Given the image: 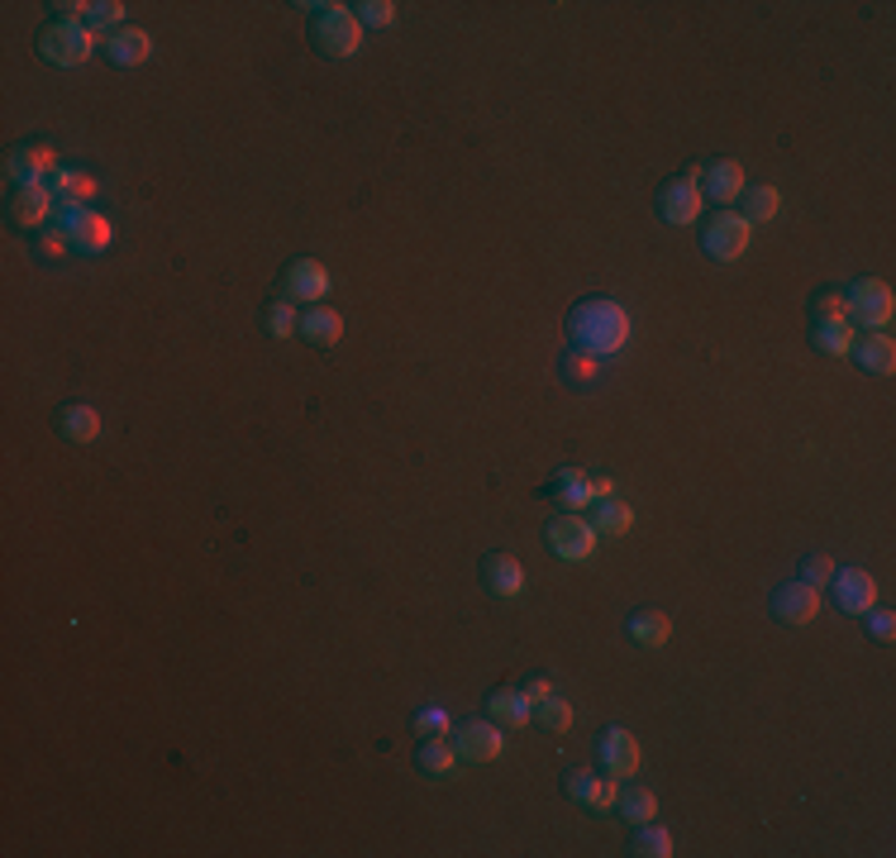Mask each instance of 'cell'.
<instances>
[{
  "instance_id": "28",
  "label": "cell",
  "mask_w": 896,
  "mask_h": 858,
  "mask_svg": "<svg viewBox=\"0 0 896 858\" xmlns=\"http://www.w3.org/2000/svg\"><path fill=\"white\" fill-rule=\"evenodd\" d=\"M587 510H591L587 520H591L597 535H630V525H634V510L620 496H605V501H597V506H587Z\"/></svg>"
},
{
  "instance_id": "42",
  "label": "cell",
  "mask_w": 896,
  "mask_h": 858,
  "mask_svg": "<svg viewBox=\"0 0 896 858\" xmlns=\"http://www.w3.org/2000/svg\"><path fill=\"white\" fill-rule=\"evenodd\" d=\"M863 615H868V635H873V639H883V644H887V639L896 635V615H892V610L873 606V610H863Z\"/></svg>"
},
{
  "instance_id": "26",
  "label": "cell",
  "mask_w": 896,
  "mask_h": 858,
  "mask_svg": "<svg viewBox=\"0 0 896 858\" xmlns=\"http://www.w3.org/2000/svg\"><path fill=\"white\" fill-rule=\"evenodd\" d=\"M48 191L57 196V206H81V200H91L100 191V182L86 177V172H77V167H57L53 182H48Z\"/></svg>"
},
{
  "instance_id": "16",
  "label": "cell",
  "mask_w": 896,
  "mask_h": 858,
  "mask_svg": "<svg viewBox=\"0 0 896 858\" xmlns=\"http://www.w3.org/2000/svg\"><path fill=\"white\" fill-rule=\"evenodd\" d=\"M501 725L496 721H468L458 729V758H468V763H491V758H501Z\"/></svg>"
},
{
  "instance_id": "38",
  "label": "cell",
  "mask_w": 896,
  "mask_h": 858,
  "mask_svg": "<svg viewBox=\"0 0 896 858\" xmlns=\"http://www.w3.org/2000/svg\"><path fill=\"white\" fill-rule=\"evenodd\" d=\"M120 24H124V6H120V0H100V6H91V14H86V29H91V34H106V29L120 34Z\"/></svg>"
},
{
  "instance_id": "31",
  "label": "cell",
  "mask_w": 896,
  "mask_h": 858,
  "mask_svg": "<svg viewBox=\"0 0 896 858\" xmlns=\"http://www.w3.org/2000/svg\"><path fill=\"white\" fill-rule=\"evenodd\" d=\"M630 854H634V858H668V854H673V835H668V829H663V825L644 821V825H634Z\"/></svg>"
},
{
  "instance_id": "36",
  "label": "cell",
  "mask_w": 896,
  "mask_h": 858,
  "mask_svg": "<svg viewBox=\"0 0 896 858\" xmlns=\"http://www.w3.org/2000/svg\"><path fill=\"white\" fill-rule=\"evenodd\" d=\"M534 721H539L544 729H554V735H568L572 729V706L562 696H544L539 706H534Z\"/></svg>"
},
{
  "instance_id": "2",
  "label": "cell",
  "mask_w": 896,
  "mask_h": 858,
  "mask_svg": "<svg viewBox=\"0 0 896 858\" xmlns=\"http://www.w3.org/2000/svg\"><path fill=\"white\" fill-rule=\"evenodd\" d=\"M310 43L320 48V57H353L363 43V24H358L353 6H310Z\"/></svg>"
},
{
  "instance_id": "40",
  "label": "cell",
  "mask_w": 896,
  "mask_h": 858,
  "mask_svg": "<svg viewBox=\"0 0 896 858\" xmlns=\"http://www.w3.org/2000/svg\"><path fill=\"white\" fill-rule=\"evenodd\" d=\"M830 578H834L830 553H806V558H801V582H806V586H830Z\"/></svg>"
},
{
  "instance_id": "27",
  "label": "cell",
  "mask_w": 896,
  "mask_h": 858,
  "mask_svg": "<svg viewBox=\"0 0 896 858\" xmlns=\"http://www.w3.org/2000/svg\"><path fill=\"white\" fill-rule=\"evenodd\" d=\"M615 811L625 815L630 825H644V821H654V815H658V796L648 792V787H640V782L625 778V787L615 792Z\"/></svg>"
},
{
  "instance_id": "6",
  "label": "cell",
  "mask_w": 896,
  "mask_h": 858,
  "mask_svg": "<svg viewBox=\"0 0 896 858\" xmlns=\"http://www.w3.org/2000/svg\"><path fill=\"white\" fill-rule=\"evenodd\" d=\"M701 210H706V196H701V163L663 182V191H658V215H663V224H691Z\"/></svg>"
},
{
  "instance_id": "20",
  "label": "cell",
  "mask_w": 896,
  "mask_h": 858,
  "mask_svg": "<svg viewBox=\"0 0 896 858\" xmlns=\"http://www.w3.org/2000/svg\"><path fill=\"white\" fill-rule=\"evenodd\" d=\"M482 582L491 596H520L525 592V568L511 553H487L482 558Z\"/></svg>"
},
{
  "instance_id": "14",
  "label": "cell",
  "mask_w": 896,
  "mask_h": 858,
  "mask_svg": "<svg viewBox=\"0 0 896 858\" xmlns=\"http://www.w3.org/2000/svg\"><path fill=\"white\" fill-rule=\"evenodd\" d=\"M329 267L320 263V257H296L292 267L282 272V292H286V300H325L329 296Z\"/></svg>"
},
{
  "instance_id": "18",
  "label": "cell",
  "mask_w": 896,
  "mask_h": 858,
  "mask_svg": "<svg viewBox=\"0 0 896 858\" xmlns=\"http://www.w3.org/2000/svg\"><path fill=\"white\" fill-rule=\"evenodd\" d=\"M701 196L706 200H740L744 196V167L734 157L701 163Z\"/></svg>"
},
{
  "instance_id": "39",
  "label": "cell",
  "mask_w": 896,
  "mask_h": 858,
  "mask_svg": "<svg viewBox=\"0 0 896 858\" xmlns=\"http://www.w3.org/2000/svg\"><path fill=\"white\" fill-rule=\"evenodd\" d=\"M358 10V24L363 29H386L396 20V6L392 0H363V6H353Z\"/></svg>"
},
{
  "instance_id": "15",
  "label": "cell",
  "mask_w": 896,
  "mask_h": 858,
  "mask_svg": "<svg viewBox=\"0 0 896 858\" xmlns=\"http://www.w3.org/2000/svg\"><path fill=\"white\" fill-rule=\"evenodd\" d=\"M53 206H57V196L43 182L14 186V191H10V224L14 229H43V220L53 215Z\"/></svg>"
},
{
  "instance_id": "3",
  "label": "cell",
  "mask_w": 896,
  "mask_h": 858,
  "mask_svg": "<svg viewBox=\"0 0 896 858\" xmlns=\"http://www.w3.org/2000/svg\"><path fill=\"white\" fill-rule=\"evenodd\" d=\"M749 239H754V224H749L740 210H715L711 220L701 224V253L715 257V263H734V257H744Z\"/></svg>"
},
{
  "instance_id": "30",
  "label": "cell",
  "mask_w": 896,
  "mask_h": 858,
  "mask_svg": "<svg viewBox=\"0 0 896 858\" xmlns=\"http://www.w3.org/2000/svg\"><path fill=\"white\" fill-rule=\"evenodd\" d=\"M625 629H630L634 644H644V649H658V644H668L673 620H668L663 610H634L630 620H625Z\"/></svg>"
},
{
  "instance_id": "17",
  "label": "cell",
  "mask_w": 896,
  "mask_h": 858,
  "mask_svg": "<svg viewBox=\"0 0 896 858\" xmlns=\"http://www.w3.org/2000/svg\"><path fill=\"white\" fill-rule=\"evenodd\" d=\"M849 358H854L863 372L887 377V372L896 367V343H892L887 329H863V334H854V349H849Z\"/></svg>"
},
{
  "instance_id": "19",
  "label": "cell",
  "mask_w": 896,
  "mask_h": 858,
  "mask_svg": "<svg viewBox=\"0 0 896 858\" xmlns=\"http://www.w3.org/2000/svg\"><path fill=\"white\" fill-rule=\"evenodd\" d=\"M487 721H496L501 729H525L534 721V701L525 696V686H520V692H511V686L491 692L487 696Z\"/></svg>"
},
{
  "instance_id": "4",
  "label": "cell",
  "mask_w": 896,
  "mask_h": 858,
  "mask_svg": "<svg viewBox=\"0 0 896 858\" xmlns=\"http://www.w3.org/2000/svg\"><path fill=\"white\" fill-rule=\"evenodd\" d=\"M39 53L48 57L53 67H81L86 57L96 53V34H91V29H86V24L53 20V24L39 34Z\"/></svg>"
},
{
  "instance_id": "41",
  "label": "cell",
  "mask_w": 896,
  "mask_h": 858,
  "mask_svg": "<svg viewBox=\"0 0 896 858\" xmlns=\"http://www.w3.org/2000/svg\"><path fill=\"white\" fill-rule=\"evenodd\" d=\"M415 735H448V711L444 706H420V711H415Z\"/></svg>"
},
{
  "instance_id": "32",
  "label": "cell",
  "mask_w": 896,
  "mask_h": 858,
  "mask_svg": "<svg viewBox=\"0 0 896 858\" xmlns=\"http://www.w3.org/2000/svg\"><path fill=\"white\" fill-rule=\"evenodd\" d=\"M811 349H816V353H830V358H844L849 349H854V329H849V320H840V324H816V329H811Z\"/></svg>"
},
{
  "instance_id": "7",
  "label": "cell",
  "mask_w": 896,
  "mask_h": 858,
  "mask_svg": "<svg viewBox=\"0 0 896 858\" xmlns=\"http://www.w3.org/2000/svg\"><path fill=\"white\" fill-rule=\"evenodd\" d=\"M63 229L72 239V253H86V257H100L114 243V224L91 206H63Z\"/></svg>"
},
{
  "instance_id": "37",
  "label": "cell",
  "mask_w": 896,
  "mask_h": 858,
  "mask_svg": "<svg viewBox=\"0 0 896 858\" xmlns=\"http://www.w3.org/2000/svg\"><path fill=\"white\" fill-rule=\"evenodd\" d=\"M34 253H39V263H63V257L72 253V239H67V229H39V239H34Z\"/></svg>"
},
{
  "instance_id": "9",
  "label": "cell",
  "mask_w": 896,
  "mask_h": 858,
  "mask_svg": "<svg viewBox=\"0 0 896 858\" xmlns=\"http://www.w3.org/2000/svg\"><path fill=\"white\" fill-rule=\"evenodd\" d=\"M597 754H601V768L611 772L615 782L634 778V772H640V763H644V754H640V739H634L630 729H620V725L601 729V739H597Z\"/></svg>"
},
{
  "instance_id": "11",
  "label": "cell",
  "mask_w": 896,
  "mask_h": 858,
  "mask_svg": "<svg viewBox=\"0 0 896 858\" xmlns=\"http://www.w3.org/2000/svg\"><path fill=\"white\" fill-rule=\"evenodd\" d=\"M562 792H568L587 815H601V811H615V792H620V782L611 778V772H568Z\"/></svg>"
},
{
  "instance_id": "24",
  "label": "cell",
  "mask_w": 896,
  "mask_h": 858,
  "mask_svg": "<svg viewBox=\"0 0 896 858\" xmlns=\"http://www.w3.org/2000/svg\"><path fill=\"white\" fill-rule=\"evenodd\" d=\"M106 57L114 67H143L153 57V38L143 29H120V34L106 38Z\"/></svg>"
},
{
  "instance_id": "23",
  "label": "cell",
  "mask_w": 896,
  "mask_h": 858,
  "mask_svg": "<svg viewBox=\"0 0 896 858\" xmlns=\"http://www.w3.org/2000/svg\"><path fill=\"white\" fill-rule=\"evenodd\" d=\"M415 768H420L425 778H454L458 772V749L444 735H429V739L415 744Z\"/></svg>"
},
{
  "instance_id": "43",
  "label": "cell",
  "mask_w": 896,
  "mask_h": 858,
  "mask_svg": "<svg viewBox=\"0 0 896 858\" xmlns=\"http://www.w3.org/2000/svg\"><path fill=\"white\" fill-rule=\"evenodd\" d=\"M525 696L534 701V706H539L544 696H554V686H548V678H529V682H525Z\"/></svg>"
},
{
  "instance_id": "33",
  "label": "cell",
  "mask_w": 896,
  "mask_h": 858,
  "mask_svg": "<svg viewBox=\"0 0 896 858\" xmlns=\"http://www.w3.org/2000/svg\"><path fill=\"white\" fill-rule=\"evenodd\" d=\"M811 320H816V324H840V320H849V300H844L840 286H820V292L811 296Z\"/></svg>"
},
{
  "instance_id": "5",
  "label": "cell",
  "mask_w": 896,
  "mask_h": 858,
  "mask_svg": "<svg viewBox=\"0 0 896 858\" xmlns=\"http://www.w3.org/2000/svg\"><path fill=\"white\" fill-rule=\"evenodd\" d=\"M849 300V320H859L863 329H887L896 315V296L883 277H859L854 286H844Z\"/></svg>"
},
{
  "instance_id": "13",
  "label": "cell",
  "mask_w": 896,
  "mask_h": 858,
  "mask_svg": "<svg viewBox=\"0 0 896 858\" xmlns=\"http://www.w3.org/2000/svg\"><path fill=\"white\" fill-rule=\"evenodd\" d=\"M820 615V586H806L801 578L797 582H783L773 592V620L783 625H811Z\"/></svg>"
},
{
  "instance_id": "22",
  "label": "cell",
  "mask_w": 896,
  "mask_h": 858,
  "mask_svg": "<svg viewBox=\"0 0 896 858\" xmlns=\"http://www.w3.org/2000/svg\"><path fill=\"white\" fill-rule=\"evenodd\" d=\"M306 343H315V349H335V343L343 339V315L329 310V306H315L301 315V329H296Z\"/></svg>"
},
{
  "instance_id": "25",
  "label": "cell",
  "mask_w": 896,
  "mask_h": 858,
  "mask_svg": "<svg viewBox=\"0 0 896 858\" xmlns=\"http://www.w3.org/2000/svg\"><path fill=\"white\" fill-rule=\"evenodd\" d=\"M558 372H562V382H568V386H577V392H587V386H597V382H601L605 358H597V353H587V349H577V343H572V349L562 353Z\"/></svg>"
},
{
  "instance_id": "10",
  "label": "cell",
  "mask_w": 896,
  "mask_h": 858,
  "mask_svg": "<svg viewBox=\"0 0 896 858\" xmlns=\"http://www.w3.org/2000/svg\"><path fill=\"white\" fill-rule=\"evenodd\" d=\"M57 167H63V157H57V148H53V143H43V139L20 143V148L10 153V163H6V172H10V182H14V186L43 182V177H53Z\"/></svg>"
},
{
  "instance_id": "21",
  "label": "cell",
  "mask_w": 896,
  "mask_h": 858,
  "mask_svg": "<svg viewBox=\"0 0 896 858\" xmlns=\"http://www.w3.org/2000/svg\"><path fill=\"white\" fill-rule=\"evenodd\" d=\"M548 496L558 501L562 510H587V506H597V496H591V477L582 468H562L554 482H548Z\"/></svg>"
},
{
  "instance_id": "12",
  "label": "cell",
  "mask_w": 896,
  "mask_h": 858,
  "mask_svg": "<svg viewBox=\"0 0 896 858\" xmlns=\"http://www.w3.org/2000/svg\"><path fill=\"white\" fill-rule=\"evenodd\" d=\"M830 596H834V606H840V610L863 615V610H873V606H877V582H873L863 568H834V578H830Z\"/></svg>"
},
{
  "instance_id": "1",
  "label": "cell",
  "mask_w": 896,
  "mask_h": 858,
  "mask_svg": "<svg viewBox=\"0 0 896 858\" xmlns=\"http://www.w3.org/2000/svg\"><path fill=\"white\" fill-rule=\"evenodd\" d=\"M568 334L577 349H587V353H597V358H611L625 349V339H630V315L620 300H605V296H587V300H577L572 315H568Z\"/></svg>"
},
{
  "instance_id": "35",
  "label": "cell",
  "mask_w": 896,
  "mask_h": 858,
  "mask_svg": "<svg viewBox=\"0 0 896 858\" xmlns=\"http://www.w3.org/2000/svg\"><path fill=\"white\" fill-rule=\"evenodd\" d=\"M777 206H783V196H777V186H754L740 215H744L749 224H768L773 215H777Z\"/></svg>"
},
{
  "instance_id": "29",
  "label": "cell",
  "mask_w": 896,
  "mask_h": 858,
  "mask_svg": "<svg viewBox=\"0 0 896 858\" xmlns=\"http://www.w3.org/2000/svg\"><path fill=\"white\" fill-rule=\"evenodd\" d=\"M57 435L67 443H91L100 435V415L91 406H63L57 410Z\"/></svg>"
},
{
  "instance_id": "34",
  "label": "cell",
  "mask_w": 896,
  "mask_h": 858,
  "mask_svg": "<svg viewBox=\"0 0 896 858\" xmlns=\"http://www.w3.org/2000/svg\"><path fill=\"white\" fill-rule=\"evenodd\" d=\"M263 324H267V334L272 339H292L296 329H301V315H296V306L292 300H267V310H263Z\"/></svg>"
},
{
  "instance_id": "8",
  "label": "cell",
  "mask_w": 896,
  "mask_h": 858,
  "mask_svg": "<svg viewBox=\"0 0 896 858\" xmlns=\"http://www.w3.org/2000/svg\"><path fill=\"white\" fill-rule=\"evenodd\" d=\"M544 539H548V549H554L562 563H582V558H591V549H597V529H591V520H582L577 510H562L548 520L544 529Z\"/></svg>"
}]
</instances>
